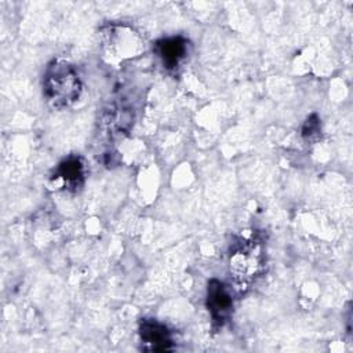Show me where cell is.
Returning a JSON list of instances; mask_svg holds the SVG:
<instances>
[{"label": "cell", "mask_w": 353, "mask_h": 353, "mask_svg": "<svg viewBox=\"0 0 353 353\" xmlns=\"http://www.w3.org/2000/svg\"><path fill=\"white\" fill-rule=\"evenodd\" d=\"M81 87L77 70L68 61L54 59L48 63L43 79V92L51 108L65 109L73 105L80 98Z\"/></svg>", "instance_id": "obj_1"}, {"label": "cell", "mask_w": 353, "mask_h": 353, "mask_svg": "<svg viewBox=\"0 0 353 353\" xmlns=\"http://www.w3.org/2000/svg\"><path fill=\"white\" fill-rule=\"evenodd\" d=\"M265 252L262 244L255 239H240L229 255V270L240 284L254 281L263 270Z\"/></svg>", "instance_id": "obj_2"}, {"label": "cell", "mask_w": 353, "mask_h": 353, "mask_svg": "<svg viewBox=\"0 0 353 353\" xmlns=\"http://www.w3.org/2000/svg\"><path fill=\"white\" fill-rule=\"evenodd\" d=\"M108 54L113 58L125 59L137 57L143 50L141 34L124 23H110L102 33Z\"/></svg>", "instance_id": "obj_3"}, {"label": "cell", "mask_w": 353, "mask_h": 353, "mask_svg": "<svg viewBox=\"0 0 353 353\" xmlns=\"http://www.w3.org/2000/svg\"><path fill=\"white\" fill-rule=\"evenodd\" d=\"M85 179V164L79 156L63 159L50 176L52 189L55 190H79Z\"/></svg>", "instance_id": "obj_4"}, {"label": "cell", "mask_w": 353, "mask_h": 353, "mask_svg": "<svg viewBox=\"0 0 353 353\" xmlns=\"http://www.w3.org/2000/svg\"><path fill=\"white\" fill-rule=\"evenodd\" d=\"M207 309L216 325H223L233 310V296L230 290L218 279H212L207 287Z\"/></svg>", "instance_id": "obj_5"}, {"label": "cell", "mask_w": 353, "mask_h": 353, "mask_svg": "<svg viewBox=\"0 0 353 353\" xmlns=\"http://www.w3.org/2000/svg\"><path fill=\"white\" fill-rule=\"evenodd\" d=\"M139 335L148 350L164 352L172 347L171 331L157 320L143 319L139 324Z\"/></svg>", "instance_id": "obj_6"}, {"label": "cell", "mask_w": 353, "mask_h": 353, "mask_svg": "<svg viewBox=\"0 0 353 353\" xmlns=\"http://www.w3.org/2000/svg\"><path fill=\"white\" fill-rule=\"evenodd\" d=\"M188 41L181 36H171L159 40L154 46L156 54L164 68L176 69L188 57Z\"/></svg>", "instance_id": "obj_7"}, {"label": "cell", "mask_w": 353, "mask_h": 353, "mask_svg": "<svg viewBox=\"0 0 353 353\" xmlns=\"http://www.w3.org/2000/svg\"><path fill=\"white\" fill-rule=\"evenodd\" d=\"M302 137L307 142H313L320 138V120L316 114H312L306 119L302 127Z\"/></svg>", "instance_id": "obj_8"}]
</instances>
